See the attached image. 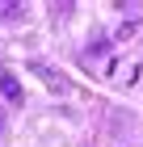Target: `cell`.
<instances>
[{"label": "cell", "mask_w": 143, "mask_h": 147, "mask_svg": "<svg viewBox=\"0 0 143 147\" xmlns=\"http://www.w3.org/2000/svg\"><path fill=\"white\" fill-rule=\"evenodd\" d=\"M105 46H110L105 38H97V42H88V55H105Z\"/></svg>", "instance_id": "obj_3"}, {"label": "cell", "mask_w": 143, "mask_h": 147, "mask_svg": "<svg viewBox=\"0 0 143 147\" xmlns=\"http://www.w3.org/2000/svg\"><path fill=\"white\" fill-rule=\"evenodd\" d=\"M0 92H4L13 105H21V84H17V76H13L9 67H0Z\"/></svg>", "instance_id": "obj_1"}, {"label": "cell", "mask_w": 143, "mask_h": 147, "mask_svg": "<svg viewBox=\"0 0 143 147\" xmlns=\"http://www.w3.org/2000/svg\"><path fill=\"white\" fill-rule=\"evenodd\" d=\"M17 17H21V9H17V4H9V0H4V4H0V21H17Z\"/></svg>", "instance_id": "obj_2"}, {"label": "cell", "mask_w": 143, "mask_h": 147, "mask_svg": "<svg viewBox=\"0 0 143 147\" xmlns=\"http://www.w3.org/2000/svg\"><path fill=\"white\" fill-rule=\"evenodd\" d=\"M0 130H4V122H0Z\"/></svg>", "instance_id": "obj_4"}]
</instances>
